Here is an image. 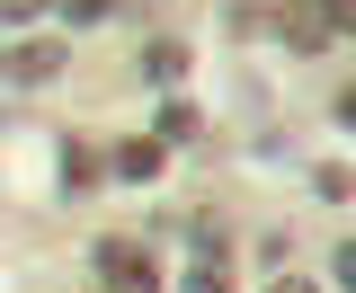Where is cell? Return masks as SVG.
<instances>
[{"label": "cell", "mask_w": 356, "mask_h": 293, "mask_svg": "<svg viewBox=\"0 0 356 293\" xmlns=\"http://www.w3.org/2000/svg\"><path fill=\"white\" fill-rule=\"evenodd\" d=\"M339 27H348V9H330V0H294V9H276V36L294 44V53L339 44Z\"/></svg>", "instance_id": "1"}, {"label": "cell", "mask_w": 356, "mask_h": 293, "mask_svg": "<svg viewBox=\"0 0 356 293\" xmlns=\"http://www.w3.org/2000/svg\"><path fill=\"white\" fill-rule=\"evenodd\" d=\"M98 285L107 293H161V276H152V258L134 240H98Z\"/></svg>", "instance_id": "2"}, {"label": "cell", "mask_w": 356, "mask_h": 293, "mask_svg": "<svg viewBox=\"0 0 356 293\" xmlns=\"http://www.w3.org/2000/svg\"><path fill=\"white\" fill-rule=\"evenodd\" d=\"M63 62H72V53H63L54 36H36V44L9 53V81H27V89H36V81H63Z\"/></svg>", "instance_id": "3"}, {"label": "cell", "mask_w": 356, "mask_h": 293, "mask_svg": "<svg viewBox=\"0 0 356 293\" xmlns=\"http://www.w3.org/2000/svg\"><path fill=\"white\" fill-rule=\"evenodd\" d=\"M161 160H170V151H161L152 133H134V142H116V178H125V187H152V178H161Z\"/></svg>", "instance_id": "4"}, {"label": "cell", "mask_w": 356, "mask_h": 293, "mask_svg": "<svg viewBox=\"0 0 356 293\" xmlns=\"http://www.w3.org/2000/svg\"><path fill=\"white\" fill-rule=\"evenodd\" d=\"M143 81H187V44L152 36V44H143Z\"/></svg>", "instance_id": "5"}, {"label": "cell", "mask_w": 356, "mask_h": 293, "mask_svg": "<svg viewBox=\"0 0 356 293\" xmlns=\"http://www.w3.org/2000/svg\"><path fill=\"white\" fill-rule=\"evenodd\" d=\"M222 249H232V231H222L214 213H196V222H187V258H196V267H222Z\"/></svg>", "instance_id": "6"}, {"label": "cell", "mask_w": 356, "mask_h": 293, "mask_svg": "<svg viewBox=\"0 0 356 293\" xmlns=\"http://www.w3.org/2000/svg\"><path fill=\"white\" fill-rule=\"evenodd\" d=\"M187 133H196V107H161V116H152V142H161V151H170V142H187Z\"/></svg>", "instance_id": "7"}, {"label": "cell", "mask_w": 356, "mask_h": 293, "mask_svg": "<svg viewBox=\"0 0 356 293\" xmlns=\"http://www.w3.org/2000/svg\"><path fill=\"white\" fill-rule=\"evenodd\" d=\"M222 27H232V36H259V27H267V9H250V0H232V9H222Z\"/></svg>", "instance_id": "8"}, {"label": "cell", "mask_w": 356, "mask_h": 293, "mask_svg": "<svg viewBox=\"0 0 356 293\" xmlns=\"http://www.w3.org/2000/svg\"><path fill=\"white\" fill-rule=\"evenodd\" d=\"M178 293H222V267H196V276H187Z\"/></svg>", "instance_id": "9"}, {"label": "cell", "mask_w": 356, "mask_h": 293, "mask_svg": "<svg viewBox=\"0 0 356 293\" xmlns=\"http://www.w3.org/2000/svg\"><path fill=\"white\" fill-rule=\"evenodd\" d=\"M267 293H321V285H303V276H285V285H267Z\"/></svg>", "instance_id": "10"}, {"label": "cell", "mask_w": 356, "mask_h": 293, "mask_svg": "<svg viewBox=\"0 0 356 293\" xmlns=\"http://www.w3.org/2000/svg\"><path fill=\"white\" fill-rule=\"evenodd\" d=\"M0 81H9V53H0Z\"/></svg>", "instance_id": "11"}, {"label": "cell", "mask_w": 356, "mask_h": 293, "mask_svg": "<svg viewBox=\"0 0 356 293\" xmlns=\"http://www.w3.org/2000/svg\"><path fill=\"white\" fill-rule=\"evenodd\" d=\"M0 125H9V116H0Z\"/></svg>", "instance_id": "12"}]
</instances>
